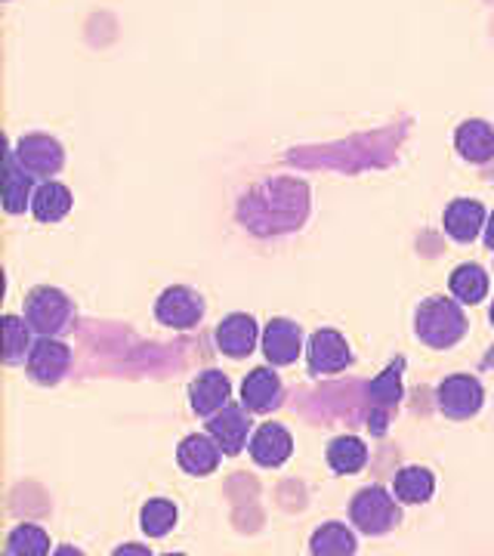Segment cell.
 <instances>
[{"label": "cell", "instance_id": "603a6c76", "mask_svg": "<svg viewBox=\"0 0 494 556\" xmlns=\"http://www.w3.org/2000/svg\"><path fill=\"white\" fill-rule=\"evenodd\" d=\"M433 473L423 470V467H405V470H398V477H395V497H398L402 504H423V501L433 497Z\"/></svg>", "mask_w": 494, "mask_h": 556}, {"label": "cell", "instance_id": "52a82bcc", "mask_svg": "<svg viewBox=\"0 0 494 556\" xmlns=\"http://www.w3.org/2000/svg\"><path fill=\"white\" fill-rule=\"evenodd\" d=\"M155 316H159L161 325L167 328H177V331H186V328H195L201 316H204V300L198 298L192 288H167L159 298V306H155Z\"/></svg>", "mask_w": 494, "mask_h": 556}, {"label": "cell", "instance_id": "f546056e", "mask_svg": "<svg viewBox=\"0 0 494 556\" xmlns=\"http://www.w3.org/2000/svg\"><path fill=\"white\" fill-rule=\"evenodd\" d=\"M489 318H492V328H494V303H492V309H489Z\"/></svg>", "mask_w": 494, "mask_h": 556}, {"label": "cell", "instance_id": "8fae6325", "mask_svg": "<svg viewBox=\"0 0 494 556\" xmlns=\"http://www.w3.org/2000/svg\"><path fill=\"white\" fill-rule=\"evenodd\" d=\"M257 321L251 316H244V313H232V316H226L219 321L217 346L223 356L248 358L254 353V346H257Z\"/></svg>", "mask_w": 494, "mask_h": 556}, {"label": "cell", "instance_id": "2e32d148", "mask_svg": "<svg viewBox=\"0 0 494 556\" xmlns=\"http://www.w3.org/2000/svg\"><path fill=\"white\" fill-rule=\"evenodd\" d=\"M219 455H223V448L217 445V439L211 437H201V433H192V437L182 439V445L177 448V460L179 467L186 470V473H192V477H207V473H214L219 464Z\"/></svg>", "mask_w": 494, "mask_h": 556}, {"label": "cell", "instance_id": "9a60e30c", "mask_svg": "<svg viewBox=\"0 0 494 556\" xmlns=\"http://www.w3.org/2000/svg\"><path fill=\"white\" fill-rule=\"evenodd\" d=\"M31 199H35L31 174L16 159V149H7L3 152V207H7V214H22L31 204Z\"/></svg>", "mask_w": 494, "mask_h": 556}, {"label": "cell", "instance_id": "f1b7e54d", "mask_svg": "<svg viewBox=\"0 0 494 556\" xmlns=\"http://www.w3.org/2000/svg\"><path fill=\"white\" fill-rule=\"evenodd\" d=\"M482 368H494V346L485 353V356H482Z\"/></svg>", "mask_w": 494, "mask_h": 556}, {"label": "cell", "instance_id": "8992f818", "mask_svg": "<svg viewBox=\"0 0 494 556\" xmlns=\"http://www.w3.org/2000/svg\"><path fill=\"white\" fill-rule=\"evenodd\" d=\"M13 149H16V159L22 161V167L31 177H53V174H60L62 164H65L62 146L47 134H28Z\"/></svg>", "mask_w": 494, "mask_h": 556}, {"label": "cell", "instance_id": "3957f363", "mask_svg": "<svg viewBox=\"0 0 494 556\" xmlns=\"http://www.w3.org/2000/svg\"><path fill=\"white\" fill-rule=\"evenodd\" d=\"M72 316H75V306L60 288H35L25 300V321L31 325V331H38L40 338L62 334Z\"/></svg>", "mask_w": 494, "mask_h": 556}, {"label": "cell", "instance_id": "44dd1931", "mask_svg": "<svg viewBox=\"0 0 494 556\" xmlns=\"http://www.w3.org/2000/svg\"><path fill=\"white\" fill-rule=\"evenodd\" d=\"M328 464L340 477H353L368 464V445L356 437H340L328 445Z\"/></svg>", "mask_w": 494, "mask_h": 556}, {"label": "cell", "instance_id": "277c9868", "mask_svg": "<svg viewBox=\"0 0 494 556\" xmlns=\"http://www.w3.org/2000/svg\"><path fill=\"white\" fill-rule=\"evenodd\" d=\"M485 402V390L473 375H452L435 387V405L448 420H467L479 415Z\"/></svg>", "mask_w": 494, "mask_h": 556}, {"label": "cell", "instance_id": "cb8c5ba5", "mask_svg": "<svg viewBox=\"0 0 494 556\" xmlns=\"http://www.w3.org/2000/svg\"><path fill=\"white\" fill-rule=\"evenodd\" d=\"M309 551L316 556H350L356 554V535L340 522H328L313 535Z\"/></svg>", "mask_w": 494, "mask_h": 556}, {"label": "cell", "instance_id": "4fadbf2b", "mask_svg": "<svg viewBox=\"0 0 494 556\" xmlns=\"http://www.w3.org/2000/svg\"><path fill=\"white\" fill-rule=\"evenodd\" d=\"M485 229V207L473 199H455L445 207V232L457 244H470Z\"/></svg>", "mask_w": 494, "mask_h": 556}, {"label": "cell", "instance_id": "ba28073f", "mask_svg": "<svg viewBox=\"0 0 494 556\" xmlns=\"http://www.w3.org/2000/svg\"><path fill=\"white\" fill-rule=\"evenodd\" d=\"M306 362H309V371L313 375H337L343 371L350 362H353V353H350V343L340 331H316L309 346H306Z\"/></svg>", "mask_w": 494, "mask_h": 556}, {"label": "cell", "instance_id": "d6986e66", "mask_svg": "<svg viewBox=\"0 0 494 556\" xmlns=\"http://www.w3.org/2000/svg\"><path fill=\"white\" fill-rule=\"evenodd\" d=\"M448 288H452V298L467 303V306H476L489 298V273L479 263H460L452 273Z\"/></svg>", "mask_w": 494, "mask_h": 556}, {"label": "cell", "instance_id": "83f0119b", "mask_svg": "<svg viewBox=\"0 0 494 556\" xmlns=\"http://www.w3.org/2000/svg\"><path fill=\"white\" fill-rule=\"evenodd\" d=\"M485 248H492L494 251V211L492 217L485 219Z\"/></svg>", "mask_w": 494, "mask_h": 556}, {"label": "cell", "instance_id": "5b68a950", "mask_svg": "<svg viewBox=\"0 0 494 556\" xmlns=\"http://www.w3.org/2000/svg\"><path fill=\"white\" fill-rule=\"evenodd\" d=\"M68 365H72V350L56 338H40L35 346H31V353H28V378L40 383V387H53V383H60L65 378V371H68Z\"/></svg>", "mask_w": 494, "mask_h": 556}, {"label": "cell", "instance_id": "7402d4cb", "mask_svg": "<svg viewBox=\"0 0 494 556\" xmlns=\"http://www.w3.org/2000/svg\"><path fill=\"white\" fill-rule=\"evenodd\" d=\"M402 371H405V358H395L393 365L368 383V402L380 408V412H390L402 402Z\"/></svg>", "mask_w": 494, "mask_h": 556}, {"label": "cell", "instance_id": "d4e9b609", "mask_svg": "<svg viewBox=\"0 0 494 556\" xmlns=\"http://www.w3.org/2000/svg\"><path fill=\"white\" fill-rule=\"evenodd\" d=\"M31 325L16 316H3V362L16 365L31 353Z\"/></svg>", "mask_w": 494, "mask_h": 556}, {"label": "cell", "instance_id": "484cf974", "mask_svg": "<svg viewBox=\"0 0 494 556\" xmlns=\"http://www.w3.org/2000/svg\"><path fill=\"white\" fill-rule=\"evenodd\" d=\"M142 532L149 538H164L167 532H174V526H177V507L170 504V501H149L145 507H142Z\"/></svg>", "mask_w": 494, "mask_h": 556}, {"label": "cell", "instance_id": "5bb4252c", "mask_svg": "<svg viewBox=\"0 0 494 556\" xmlns=\"http://www.w3.org/2000/svg\"><path fill=\"white\" fill-rule=\"evenodd\" d=\"M229 396H232V383L223 371L198 375L192 380V390H189V399H192V408H195L198 417H214L223 405H229Z\"/></svg>", "mask_w": 494, "mask_h": 556}, {"label": "cell", "instance_id": "4316f807", "mask_svg": "<svg viewBox=\"0 0 494 556\" xmlns=\"http://www.w3.org/2000/svg\"><path fill=\"white\" fill-rule=\"evenodd\" d=\"M10 556H47L50 554V538L38 526H20L7 541Z\"/></svg>", "mask_w": 494, "mask_h": 556}, {"label": "cell", "instance_id": "ffe728a7", "mask_svg": "<svg viewBox=\"0 0 494 556\" xmlns=\"http://www.w3.org/2000/svg\"><path fill=\"white\" fill-rule=\"evenodd\" d=\"M31 211H35V217H38L40 223H60V219L72 211V192H68V186L47 179L43 186L35 189Z\"/></svg>", "mask_w": 494, "mask_h": 556}, {"label": "cell", "instance_id": "7a4b0ae2", "mask_svg": "<svg viewBox=\"0 0 494 556\" xmlns=\"http://www.w3.org/2000/svg\"><path fill=\"white\" fill-rule=\"evenodd\" d=\"M395 501L398 497H393L380 485L362 489L353 497V504H350V519H353V526H356L358 532H365V535H387V532H393L395 526H398V519H402Z\"/></svg>", "mask_w": 494, "mask_h": 556}, {"label": "cell", "instance_id": "6da1fadb", "mask_svg": "<svg viewBox=\"0 0 494 556\" xmlns=\"http://www.w3.org/2000/svg\"><path fill=\"white\" fill-rule=\"evenodd\" d=\"M470 321L464 316V306L455 298H430L417 306L415 334L433 350H452L467 338Z\"/></svg>", "mask_w": 494, "mask_h": 556}, {"label": "cell", "instance_id": "7c38bea8", "mask_svg": "<svg viewBox=\"0 0 494 556\" xmlns=\"http://www.w3.org/2000/svg\"><path fill=\"white\" fill-rule=\"evenodd\" d=\"M303 350L300 325L291 318H273L263 331V353L273 365H294Z\"/></svg>", "mask_w": 494, "mask_h": 556}, {"label": "cell", "instance_id": "9c48e42d", "mask_svg": "<svg viewBox=\"0 0 494 556\" xmlns=\"http://www.w3.org/2000/svg\"><path fill=\"white\" fill-rule=\"evenodd\" d=\"M251 412L244 405H223L217 415L207 420V433L217 439L223 455H238L248 445L251 433Z\"/></svg>", "mask_w": 494, "mask_h": 556}, {"label": "cell", "instance_id": "ac0fdd59", "mask_svg": "<svg viewBox=\"0 0 494 556\" xmlns=\"http://www.w3.org/2000/svg\"><path fill=\"white\" fill-rule=\"evenodd\" d=\"M455 146L464 161H470V164H489L494 159V127L482 118L464 121L457 127Z\"/></svg>", "mask_w": 494, "mask_h": 556}, {"label": "cell", "instance_id": "e0dca14e", "mask_svg": "<svg viewBox=\"0 0 494 556\" xmlns=\"http://www.w3.org/2000/svg\"><path fill=\"white\" fill-rule=\"evenodd\" d=\"M294 452V439L281 424H263L251 439V457L259 467H281Z\"/></svg>", "mask_w": 494, "mask_h": 556}, {"label": "cell", "instance_id": "30bf717a", "mask_svg": "<svg viewBox=\"0 0 494 556\" xmlns=\"http://www.w3.org/2000/svg\"><path fill=\"white\" fill-rule=\"evenodd\" d=\"M281 399H284L281 380L269 368H254L244 378V383H241V405L251 415H269V412H276L278 405H281Z\"/></svg>", "mask_w": 494, "mask_h": 556}]
</instances>
